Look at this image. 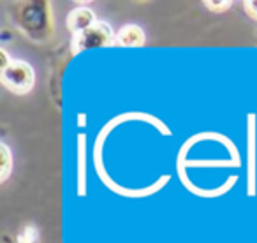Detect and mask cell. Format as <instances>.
Instances as JSON below:
<instances>
[{
	"mask_svg": "<svg viewBox=\"0 0 257 243\" xmlns=\"http://www.w3.org/2000/svg\"><path fill=\"white\" fill-rule=\"evenodd\" d=\"M0 83L9 92L16 93V95H25V93L32 92L34 85H36V71L29 62L13 58L11 65L4 71H0Z\"/></svg>",
	"mask_w": 257,
	"mask_h": 243,
	"instance_id": "cell-3",
	"label": "cell"
},
{
	"mask_svg": "<svg viewBox=\"0 0 257 243\" xmlns=\"http://www.w3.org/2000/svg\"><path fill=\"white\" fill-rule=\"evenodd\" d=\"M116 43V32H113L111 25L107 22H99L93 27H90L85 32H79L72 36L71 51L72 55H78L81 51L93 50V48H109Z\"/></svg>",
	"mask_w": 257,
	"mask_h": 243,
	"instance_id": "cell-2",
	"label": "cell"
},
{
	"mask_svg": "<svg viewBox=\"0 0 257 243\" xmlns=\"http://www.w3.org/2000/svg\"><path fill=\"white\" fill-rule=\"evenodd\" d=\"M13 22L34 43H46L53 37L55 23L50 2H20L13 11Z\"/></svg>",
	"mask_w": 257,
	"mask_h": 243,
	"instance_id": "cell-1",
	"label": "cell"
},
{
	"mask_svg": "<svg viewBox=\"0 0 257 243\" xmlns=\"http://www.w3.org/2000/svg\"><path fill=\"white\" fill-rule=\"evenodd\" d=\"M243 8H245L246 15H248L250 18L257 20V0H245V2H243Z\"/></svg>",
	"mask_w": 257,
	"mask_h": 243,
	"instance_id": "cell-9",
	"label": "cell"
},
{
	"mask_svg": "<svg viewBox=\"0 0 257 243\" xmlns=\"http://www.w3.org/2000/svg\"><path fill=\"white\" fill-rule=\"evenodd\" d=\"M13 58L9 57L8 50L6 48H0V71H4V69H8L9 65H11Z\"/></svg>",
	"mask_w": 257,
	"mask_h": 243,
	"instance_id": "cell-10",
	"label": "cell"
},
{
	"mask_svg": "<svg viewBox=\"0 0 257 243\" xmlns=\"http://www.w3.org/2000/svg\"><path fill=\"white\" fill-rule=\"evenodd\" d=\"M147 43L145 30L136 23H127L116 32V43L114 46L120 48H141Z\"/></svg>",
	"mask_w": 257,
	"mask_h": 243,
	"instance_id": "cell-5",
	"label": "cell"
},
{
	"mask_svg": "<svg viewBox=\"0 0 257 243\" xmlns=\"http://www.w3.org/2000/svg\"><path fill=\"white\" fill-rule=\"evenodd\" d=\"M97 22H99V20H97V15L93 13V9L86 8V6H78V8H74L67 15L65 27H67L69 32H72V36H74V34L88 30L90 27H93Z\"/></svg>",
	"mask_w": 257,
	"mask_h": 243,
	"instance_id": "cell-4",
	"label": "cell"
},
{
	"mask_svg": "<svg viewBox=\"0 0 257 243\" xmlns=\"http://www.w3.org/2000/svg\"><path fill=\"white\" fill-rule=\"evenodd\" d=\"M203 4L206 6V9H210L211 13H225L227 9H231L232 2L231 0H204Z\"/></svg>",
	"mask_w": 257,
	"mask_h": 243,
	"instance_id": "cell-8",
	"label": "cell"
},
{
	"mask_svg": "<svg viewBox=\"0 0 257 243\" xmlns=\"http://www.w3.org/2000/svg\"><path fill=\"white\" fill-rule=\"evenodd\" d=\"M16 243H41V231L37 225L27 224L16 234Z\"/></svg>",
	"mask_w": 257,
	"mask_h": 243,
	"instance_id": "cell-7",
	"label": "cell"
},
{
	"mask_svg": "<svg viewBox=\"0 0 257 243\" xmlns=\"http://www.w3.org/2000/svg\"><path fill=\"white\" fill-rule=\"evenodd\" d=\"M0 164H2V173H0V182H6L13 171V152L9 150L8 145L2 141L0 143Z\"/></svg>",
	"mask_w": 257,
	"mask_h": 243,
	"instance_id": "cell-6",
	"label": "cell"
}]
</instances>
